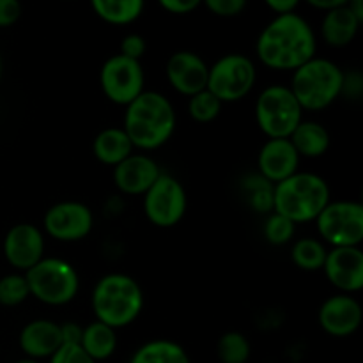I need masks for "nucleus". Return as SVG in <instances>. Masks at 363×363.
Here are the masks:
<instances>
[{
	"instance_id": "1",
	"label": "nucleus",
	"mask_w": 363,
	"mask_h": 363,
	"mask_svg": "<svg viewBox=\"0 0 363 363\" xmlns=\"http://www.w3.org/2000/svg\"><path fill=\"white\" fill-rule=\"evenodd\" d=\"M259 60L279 71H294L312 60L318 39L311 23L296 13L277 16L266 25L255 45Z\"/></svg>"
},
{
	"instance_id": "2",
	"label": "nucleus",
	"mask_w": 363,
	"mask_h": 363,
	"mask_svg": "<svg viewBox=\"0 0 363 363\" xmlns=\"http://www.w3.org/2000/svg\"><path fill=\"white\" fill-rule=\"evenodd\" d=\"M177 117L172 103L156 91H144L126 106L124 133L133 147L155 151L169 142L176 130Z\"/></svg>"
},
{
	"instance_id": "3",
	"label": "nucleus",
	"mask_w": 363,
	"mask_h": 363,
	"mask_svg": "<svg viewBox=\"0 0 363 363\" xmlns=\"http://www.w3.org/2000/svg\"><path fill=\"white\" fill-rule=\"evenodd\" d=\"M144 293L131 277L123 273L105 275L92 291V311L96 321L110 328H124L140 315Z\"/></svg>"
},
{
	"instance_id": "4",
	"label": "nucleus",
	"mask_w": 363,
	"mask_h": 363,
	"mask_svg": "<svg viewBox=\"0 0 363 363\" xmlns=\"http://www.w3.org/2000/svg\"><path fill=\"white\" fill-rule=\"evenodd\" d=\"M330 188L318 174L296 172L273 186V213L296 223L312 222L328 206Z\"/></svg>"
},
{
	"instance_id": "5",
	"label": "nucleus",
	"mask_w": 363,
	"mask_h": 363,
	"mask_svg": "<svg viewBox=\"0 0 363 363\" xmlns=\"http://www.w3.org/2000/svg\"><path fill=\"white\" fill-rule=\"evenodd\" d=\"M344 77L346 74L335 62L314 57L293 71L289 89L301 108L315 112L330 106L342 94Z\"/></svg>"
},
{
	"instance_id": "6",
	"label": "nucleus",
	"mask_w": 363,
	"mask_h": 363,
	"mask_svg": "<svg viewBox=\"0 0 363 363\" xmlns=\"http://www.w3.org/2000/svg\"><path fill=\"white\" fill-rule=\"evenodd\" d=\"M23 277L32 296L52 307L73 301L80 287L77 269L69 262L57 257H43L38 264L25 272Z\"/></svg>"
},
{
	"instance_id": "7",
	"label": "nucleus",
	"mask_w": 363,
	"mask_h": 363,
	"mask_svg": "<svg viewBox=\"0 0 363 363\" xmlns=\"http://www.w3.org/2000/svg\"><path fill=\"white\" fill-rule=\"evenodd\" d=\"M255 119L268 138H289L303 121V108L287 85H269L259 94Z\"/></svg>"
},
{
	"instance_id": "8",
	"label": "nucleus",
	"mask_w": 363,
	"mask_h": 363,
	"mask_svg": "<svg viewBox=\"0 0 363 363\" xmlns=\"http://www.w3.org/2000/svg\"><path fill=\"white\" fill-rule=\"evenodd\" d=\"M257 71L254 62L241 53H229L216 60L208 73V91L223 103L243 99L254 89Z\"/></svg>"
},
{
	"instance_id": "9",
	"label": "nucleus",
	"mask_w": 363,
	"mask_h": 363,
	"mask_svg": "<svg viewBox=\"0 0 363 363\" xmlns=\"http://www.w3.org/2000/svg\"><path fill=\"white\" fill-rule=\"evenodd\" d=\"M318 230L333 248L360 247L363 241V206L353 201L328 202L315 218Z\"/></svg>"
},
{
	"instance_id": "10",
	"label": "nucleus",
	"mask_w": 363,
	"mask_h": 363,
	"mask_svg": "<svg viewBox=\"0 0 363 363\" xmlns=\"http://www.w3.org/2000/svg\"><path fill=\"white\" fill-rule=\"evenodd\" d=\"M186 191L176 177L160 174L151 188L144 194V213L156 227H174L186 213Z\"/></svg>"
},
{
	"instance_id": "11",
	"label": "nucleus",
	"mask_w": 363,
	"mask_h": 363,
	"mask_svg": "<svg viewBox=\"0 0 363 363\" xmlns=\"http://www.w3.org/2000/svg\"><path fill=\"white\" fill-rule=\"evenodd\" d=\"M144 69L138 60H131L121 53L105 60L99 73L103 94L116 105L128 106L144 92Z\"/></svg>"
},
{
	"instance_id": "12",
	"label": "nucleus",
	"mask_w": 363,
	"mask_h": 363,
	"mask_svg": "<svg viewBox=\"0 0 363 363\" xmlns=\"http://www.w3.org/2000/svg\"><path fill=\"white\" fill-rule=\"evenodd\" d=\"M45 230L59 241H78L89 236L94 227V216L85 204L64 201L53 204L43 218Z\"/></svg>"
},
{
	"instance_id": "13",
	"label": "nucleus",
	"mask_w": 363,
	"mask_h": 363,
	"mask_svg": "<svg viewBox=\"0 0 363 363\" xmlns=\"http://www.w3.org/2000/svg\"><path fill=\"white\" fill-rule=\"evenodd\" d=\"M45 254V238L32 223H16L4 238V255L13 268L28 272Z\"/></svg>"
},
{
	"instance_id": "14",
	"label": "nucleus",
	"mask_w": 363,
	"mask_h": 363,
	"mask_svg": "<svg viewBox=\"0 0 363 363\" xmlns=\"http://www.w3.org/2000/svg\"><path fill=\"white\" fill-rule=\"evenodd\" d=\"M323 269L326 279L342 294H353L363 289V252L360 247L333 248L326 254Z\"/></svg>"
},
{
	"instance_id": "15",
	"label": "nucleus",
	"mask_w": 363,
	"mask_h": 363,
	"mask_svg": "<svg viewBox=\"0 0 363 363\" xmlns=\"http://www.w3.org/2000/svg\"><path fill=\"white\" fill-rule=\"evenodd\" d=\"M208 73L209 67L204 59L188 50L172 53L167 60V78L170 85L188 98L208 87Z\"/></svg>"
},
{
	"instance_id": "16",
	"label": "nucleus",
	"mask_w": 363,
	"mask_h": 363,
	"mask_svg": "<svg viewBox=\"0 0 363 363\" xmlns=\"http://www.w3.org/2000/svg\"><path fill=\"white\" fill-rule=\"evenodd\" d=\"M298 165L300 156L289 138H268L259 151V176L264 177L273 186L294 176L298 172Z\"/></svg>"
},
{
	"instance_id": "17",
	"label": "nucleus",
	"mask_w": 363,
	"mask_h": 363,
	"mask_svg": "<svg viewBox=\"0 0 363 363\" xmlns=\"http://www.w3.org/2000/svg\"><path fill=\"white\" fill-rule=\"evenodd\" d=\"M362 305L351 294H335L319 308V325L328 335H353L362 325Z\"/></svg>"
},
{
	"instance_id": "18",
	"label": "nucleus",
	"mask_w": 363,
	"mask_h": 363,
	"mask_svg": "<svg viewBox=\"0 0 363 363\" xmlns=\"http://www.w3.org/2000/svg\"><path fill=\"white\" fill-rule=\"evenodd\" d=\"M160 167L145 155H131L113 167V183L126 195H144L160 177Z\"/></svg>"
},
{
	"instance_id": "19",
	"label": "nucleus",
	"mask_w": 363,
	"mask_h": 363,
	"mask_svg": "<svg viewBox=\"0 0 363 363\" xmlns=\"http://www.w3.org/2000/svg\"><path fill=\"white\" fill-rule=\"evenodd\" d=\"M60 346H62L60 326L48 319H35L27 323L20 332V347L30 360L53 357Z\"/></svg>"
},
{
	"instance_id": "20",
	"label": "nucleus",
	"mask_w": 363,
	"mask_h": 363,
	"mask_svg": "<svg viewBox=\"0 0 363 363\" xmlns=\"http://www.w3.org/2000/svg\"><path fill=\"white\" fill-rule=\"evenodd\" d=\"M360 25L362 21L351 13L350 6L344 4V6L330 11V13H325L321 23V35L328 46L344 48L357 38Z\"/></svg>"
},
{
	"instance_id": "21",
	"label": "nucleus",
	"mask_w": 363,
	"mask_h": 363,
	"mask_svg": "<svg viewBox=\"0 0 363 363\" xmlns=\"http://www.w3.org/2000/svg\"><path fill=\"white\" fill-rule=\"evenodd\" d=\"M133 144L124 133L123 128H106L99 131L92 144L94 156L105 165H119L121 162L133 155Z\"/></svg>"
},
{
	"instance_id": "22",
	"label": "nucleus",
	"mask_w": 363,
	"mask_h": 363,
	"mask_svg": "<svg viewBox=\"0 0 363 363\" xmlns=\"http://www.w3.org/2000/svg\"><path fill=\"white\" fill-rule=\"evenodd\" d=\"M289 140L300 158L301 156L319 158L330 147V133L323 124L315 123V121H301L289 137Z\"/></svg>"
},
{
	"instance_id": "23",
	"label": "nucleus",
	"mask_w": 363,
	"mask_h": 363,
	"mask_svg": "<svg viewBox=\"0 0 363 363\" xmlns=\"http://www.w3.org/2000/svg\"><path fill=\"white\" fill-rule=\"evenodd\" d=\"M80 347L92 358L96 363L106 360L113 354L117 347L116 330L103 323L94 321L87 325L82 332Z\"/></svg>"
},
{
	"instance_id": "24",
	"label": "nucleus",
	"mask_w": 363,
	"mask_h": 363,
	"mask_svg": "<svg viewBox=\"0 0 363 363\" xmlns=\"http://www.w3.org/2000/svg\"><path fill=\"white\" fill-rule=\"evenodd\" d=\"M130 363H191L186 351L174 340L158 339L145 342L131 357Z\"/></svg>"
},
{
	"instance_id": "25",
	"label": "nucleus",
	"mask_w": 363,
	"mask_h": 363,
	"mask_svg": "<svg viewBox=\"0 0 363 363\" xmlns=\"http://www.w3.org/2000/svg\"><path fill=\"white\" fill-rule=\"evenodd\" d=\"M92 9L106 23L128 25L140 18L144 2L142 0H94Z\"/></svg>"
},
{
	"instance_id": "26",
	"label": "nucleus",
	"mask_w": 363,
	"mask_h": 363,
	"mask_svg": "<svg viewBox=\"0 0 363 363\" xmlns=\"http://www.w3.org/2000/svg\"><path fill=\"white\" fill-rule=\"evenodd\" d=\"M326 248L321 241L314 240V238H303V240L296 241L291 250V259L294 264L305 272H318L323 268L326 259Z\"/></svg>"
},
{
	"instance_id": "27",
	"label": "nucleus",
	"mask_w": 363,
	"mask_h": 363,
	"mask_svg": "<svg viewBox=\"0 0 363 363\" xmlns=\"http://www.w3.org/2000/svg\"><path fill=\"white\" fill-rule=\"evenodd\" d=\"M216 353L222 363H247L250 358V342L240 332H227L216 344Z\"/></svg>"
},
{
	"instance_id": "28",
	"label": "nucleus",
	"mask_w": 363,
	"mask_h": 363,
	"mask_svg": "<svg viewBox=\"0 0 363 363\" xmlns=\"http://www.w3.org/2000/svg\"><path fill=\"white\" fill-rule=\"evenodd\" d=\"M220 112H222V101L208 89L191 96L188 101V113L197 123H211L220 116Z\"/></svg>"
},
{
	"instance_id": "29",
	"label": "nucleus",
	"mask_w": 363,
	"mask_h": 363,
	"mask_svg": "<svg viewBox=\"0 0 363 363\" xmlns=\"http://www.w3.org/2000/svg\"><path fill=\"white\" fill-rule=\"evenodd\" d=\"M28 296H30V291H28L27 280L23 275L11 273V275L0 279V305L16 307V305L23 303Z\"/></svg>"
},
{
	"instance_id": "30",
	"label": "nucleus",
	"mask_w": 363,
	"mask_h": 363,
	"mask_svg": "<svg viewBox=\"0 0 363 363\" xmlns=\"http://www.w3.org/2000/svg\"><path fill=\"white\" fill-rule=\"evenodd\" d=\"M243 188L250 191V206L257 213H273V184L262 176H250L243 183Z\"/></svg>"
},
{
	"instance_id": "31",
	"label": "nucleus",
	"mask_w": 363,
	"mask_h": 363,
	"mask_svg": "<svg viewBox=\"0 0 363 363\" xmlns=\"http://www.w3.org/2000/svg\"><path fill=\"white\" fill-rule=\"evenodd\" d=\"M294 230H296V225L279 213H272L266 218L264 238L269 245H275V247L287 245L293 240Z\"/></svg>"
},
{
	"instance_id": "32",
	"label": "nucleus",
	"mask_w": 363,
	"mask_h": 363,
	"mask_svg": "<svg viewBox=\"0 0 363 363\" xmlns=\"http://www.w3.org/2000/svg\"><path fill=\"white\" fill-rule=\"evenodd\" d=\"M50 363H96L82 350L80 346L74 344H62L59 350L55 351L53 357H50Z\"/></svg>"
},
{
	"instance_id": "33",
	"label": "nucleus",
	"mask_w": 363,
	"mask_h": 363,
	"mask_svg": "<svg viewBox=\"0 0 363 363\" xmlns=\"http://www.w3.org/2000/svg\"><path fill=\"white\" fill-rule=\"evenodd\" d=\"M206 7H208L215 16L233 18L243 13L245 7H247V2H245V0H208V2H206Z\"/></svg>"
},
{
	"instance_id": "34",
	"label": "nucleus",
	"mask_w": 363,
	"mask_h": 363,
	"mask_svg": "<svg viewBox=\"0 0 363 363\" xmlns=\"http://www.w3.org/2000/svg\"><path fill=\"white\" fill-rule=\"evenodd\" d=\"M145 48H147L145 39L138 34H130L121 41V55L131 60H138V62H140V57L145 53Z\"/></svg>"
},
{
	"instance_id": "35",
	"label": "nucleus",
	"mask_w": 363,
	"mask_h": 363,
	"mask_svg": "<svg viewBox=\"0 0 363 363\" xmlns=\"http://www.w3.org/2000/svg\"><path fill=\"white\" fill-rule=\"evenodd\" d=\"M21 16V6L16 0H0V27H11Z\"/></svg>"
},
{
	"instance_id": "36",
	"label": "nucleus",
	"mask_w": 363,
	"mask_h": 363,
	"mask_svg": "<svg viewBox=\"0 0 363 363\" xmlns=\"http://www.w3.org/2000/svg\"><path fill=\"white\" fill-rule=\"evenodd\" d=\"M160 6L172 14H188L201 6L199 0H160Z\"/></svg>"
},
{
	"instance_id": "37",
	"label": "nucleus",
	"mask_w": 363,
	"mask_h": 363,
	"mask_svg": "<svg viewBox=\"0 0 363 363\" xmlns=\"http://www.w3.org/2000/svg\"><path fill=\"white\" fill-rule=\"evenodd\" d=\"M60 326V337H62V344H74V346H80V340H82V328L78 323L73 321H67L62 323Z\"/></svg>"
},
{
	"instance_id": "38",
	"label": "nucleus",
	"mask_w": 363,
	"mask_h": 363,
	"mask_svg": "<svg viewBox=\"0 0 363 363\" xmlns=\"http://www.w3.org/2000/svg\"><path fill=\"white\" fill-rule=\"evenodd\" d=\"M266 6H268L277 16H282V14H289L296 11L298 0H268Z\"/></svg>"
},
{
	"instance_id": "39",
	"label": "nucleus",
	"mask_w": 363,
	"mask_h": 363,
	"mask_svg": "<svg viewBox=\"0 0 363 363\" xmlns=\"http://www.w3.org/2000/svg\"><path fill=\"white\" fill-rule=\"evenodd\" d=\"M308 4H311L314 9H319V11H325V13H330V11L337 9V7L344 6V4H347V0H308Z\"/></svg>"
},
{
	"instance_id": "40",
	"label": "nucleus",
	"mask_w": 363,
	"mask_h": 363,
	"mask_svg": "<svg viewBox=\"0 0 363 363\" xmlns=\"http://www.w3.org/2000/svg\"><path fill=\"white\" fill-rule=\"evenodd\" d=\"M16 363H38V360H30V358H23V360H18Z\"/></svg>"
},
{
	"instance_id": "41",
	"label": "nucleus",
	"mask_w": 363,
	"mask_h": 363,
	"mask_svg": "<svg viewBox=\"0 0 363 363\" xmlns=\"http://www.w3.org/2000/svg\"><path fill=\"white\" fill-rule=\"evenodd\" d=\"M2 69H4V62H2V55H0V78H2Z\"/></svg>"
}]
</instances>
